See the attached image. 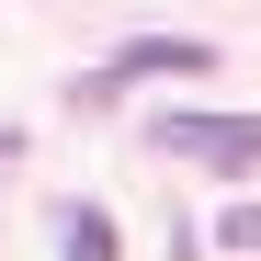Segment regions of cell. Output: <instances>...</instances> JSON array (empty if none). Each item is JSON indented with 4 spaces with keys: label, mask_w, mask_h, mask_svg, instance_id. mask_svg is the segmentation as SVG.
<instances>
[{
    "label": "cell",
    "mask_w": 261,
    "mask_h": 261,
    "mask_svg": "<svg viewBox=\"0 0 261 261\" xmlns=\"http://www.w3.org/2000/svg\"><path fill=\"white\" fill-rule=\"evenodd\" d=\"M148 137L170 159H193V170H261V114H170Z\"/></svg>",
    "instance_id": "7a4b0ae2"
},
{
    "label": "cell",
    "mask_w": 261,
    "mask_h": 261,
    "mask_svg": "<svg viewBox=\"0 0 261 261\" xmlns=\"http://www.w3.org/2000/svg\"><path fill=\"white\" fill-rule=\"evenodd\" d=\"M216 68V46H204V34H137V46H125V57H102V80H80V102H125V80H204Z\"/></svg>",
    "instance_id": "6da1fadb"
},
{
    "label": "cell",
    "mask_w": 261,
    "mask_h": 261,
    "mask_svg": "<svg viewBox=\"0 0 261 261\" xmlns=\"http://www.w3.org/2000/svg\"><path fill=\"white\" fill-rule=\"evenodd\" d=\"M216 239H227V250H261V204H227V216H216Z\"/></svg>",
    "instance_id": "277c9868"
},
{
    "label": "cell",
    "mask_w": 261,
    "mask_h": 261,
    "mask_svg": "<svg viewBox=\"0 0 261 261\" xmlns=\"http://www.w3.org/2000/svg\"><path fill=\"white\" fill-rule=\"evenodd\" d=\"M57 250H68V261H125V227H114V216H91V204H68Z\"/></svg>",
    "instance_id": "3957f363"
}]
</instances>
